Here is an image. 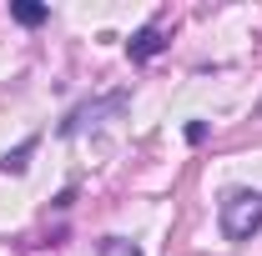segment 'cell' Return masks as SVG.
Wrapping results in <instances>:
<instances>
[{
	"label": "cell",
	"mask_w": 262,
	"mask_h": 256,
	"mask_svg": "<svg viewBox=\"0 0 262 256\" xmlns=\"http://www.w3.org/2000/svg\"><path fill=\"white\" fill-rule=\"evenodd\" d=\"M162 50H166L162 25H141V31L126 40V56H131V61H151V56H162Z\"/></svg>",
	"instance_id": "obj_3"
},
{
	"label": "cell",
	"mask_w": 262,
	"mask_h": 256,
	"mask_svg": "<svg viewBox=\"0 0 262 256\" xmlns=\"http://www.w3.org/2000/svg\"><path fill=\"white\" fill-rule=\"evenodd\" d=\"M31 151H35V136H31V141H20L15 151H5V156H0V176H20V171L31 166Z\"/></svg>",
	"instance_id": "obj_5"
},
{
	"label": "cell",
	"mask_w": 262,
	"mask_h": 256,
	"mask_svg": "<svg viewBox=\"0 0 262 256\" xmlns=\"http://www.w3.org/2000/svg\"><path fill=\"white\" fill-rule=\"evenodd\" d=\"M187 141L202 146V141H207V121H187Z\"/></svg>",
	"instance_id": "obj_7"
},
{
	"label": "cell",
	"mask_w": 262,
	"mask_h": 256,
	"mask_svg": "<svg viewBox=\"0 0 262 256\" xmlns=\"http://www.w3.org/2000/svg\"><path fill=\"white\" fill-rule=\"evenodd\" d=\"M217 226H222L227 241H252L262 231V191H252V186L227 191L222 206H217Z\"/></svg>",
	"instance_id": "obj_1"
},
{
	"label": "cell",
	"mask_w": 262,
	"mask_h": 256,
	"mask_svg": "<svg viewBox=\"0 0 262 256\" xmlns=\"http://www.w3.org/2000/svg\"><path fill=\"white\" fill-rule=\"evenodd\" d=\"M126 100H131V91H106V96H96V100H81L76 111H66V121L56 126V136H81V131H96L101 121H111V116H121L126 111Z\"/></svg>",
	"instance_id": "obj_2"
},
{
	"label": "cell",
	"mask_w": 262,
	"mask_h": 256,
	"mask_svg": "<svg viewBox=\"0 0 262 256\" xmlns=\"http://www.w3.org/2000/svg\"><path fill=\"white\" fill-rule=\"evenodd\" d=\"M10 20L15 25H46L51 5H40V0H10Z\"/></svg>",
	"instance_id": "obj_4"
},
{
	"label": "cell",
	"mask_w": 262,
	"mask_h": 256,
	"mask_svg": "<svg viewBox=\"0 0 262 256\" xmlns=\"http://www.w3.org/2000/svg\"><path fill=\"white\" fill-rule=\"evenodd\" d=\"M96 256H141V251L131 246L126 236H106V241H101V246H96Z\"/></svg>",
	"instance_id": "obj_6"
}]
</instances>
